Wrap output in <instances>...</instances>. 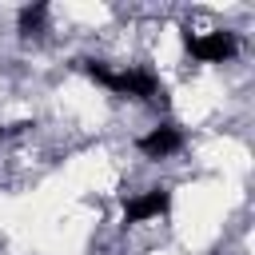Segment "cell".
Here are the masks:
<instances>
[{
	"mask_svg": "<svg viewBox=\"0 0 255 255\" xmlns=\"http://www.w3.org/2000/svg\"><path fill=\"white\" fill-rule=\"evenodd\" d=\"M44 16H48V8H44V4H32V8H20V32H24V36H32V32H40V28H44Z\"/></svg>",
	"mask_w": 255,
	"mask_h": 255,
	"instance_id": "obj_5",
	"label": "cell"
},
{
	"mask_svg": "<svg viewBox=\"0 0 255 255\" xmlns=\"http://www.w3.org/2000/svg\"><path fill=\"white\" fill-rule=\"evenodd\" d=\"M76 68H80L92 84H100V88H108V92H116V96H135V100H155V96H163L159 80H155L151 72H143V68H108V64H100V60H80Z\"/></svg>",
	"mask_w": 255,
	"mask_h": 255,
	"instance_id": "obj_1",
	"label": "cell"
},
{
	"mask_svg": "<svg viewBox=\"0 0 255 255\" xmlns=\"http://www.w3.org/2000/svg\"><path fill=\"white\" fill-rule=\"evenodd\" d=\"M183 48L195 64H227L239 44H235V32H223V28H211V32H183Z\"/></svg>",
	"mask_w": 255,
	"mask_h": 255,
	"instance_id": "obj_2",
	"label": "cell"
},
{
	"mask_svg": "<svg viewBox=\"0 0 255 255\" xmlns=\"http://www.w3.org/2000/svg\"><path fill=\"white\" fill-rule=\"evenodd\" d=\"M167 207H171V191H167V187H151V191H143V195L128 199L124 219H128V223H147V219L167 215Z\"/></svg>",
	"mask_w": 255,
	"mask_h": 255,
	"instance_id": "obj_3",
	"label": "cell"
},
{
	"mask_svg": "<svg viewBox=\"0 0 255 255\" xmlns=\"http://www.w3.org/2000/svg\"><path fill=\"white\" fill-rule=\"evenodd\" d=\"M135 147H139L147 159H163V155H175V151L183 147V135H179V128H171V124H159V128L143 131V135L135 139Z\"/></svg>",
	"mask_w": 255,
	"mask_h": 255,
	"instance_id": "obj_4",
	"label": "cell"
}]
</instances>
